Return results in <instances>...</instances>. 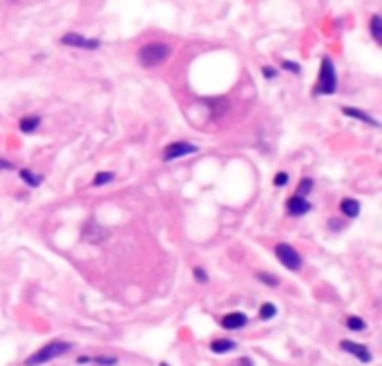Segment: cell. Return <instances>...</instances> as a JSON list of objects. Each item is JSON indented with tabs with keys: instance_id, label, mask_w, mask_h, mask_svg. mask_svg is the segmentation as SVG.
<instances>
[{
	"instance_id": "cell-1",
	"label": "cell",
	"mask_w": 382,
	"mask_h": 366,
	"mask_svg": "<svg viewBox=\"0 0 382 366\" xmlns=\"http://www.w3.org/2000/svg\"><path fill=\"white\" fill-rule=\"evenodd\" d=\"M72 346H74V344H70V342H63V340L50 342V344H45L42 348H38L36 353H32L30 358L25 360V366H42V364L52 362V360L60 358V355L70 353Z\"/></svg>"
},
{
	"instance_id": "cell-2",
	"label": "cell",
	"mask_w": 382,
	"mask_h": 366,
	"mask_svg": "<svg viewBox=\"0 0 382 366\" xmlns=\"http://www.w3.org/2000/svg\"><path fill=\"white\" fill-rule=\"evenodd\" d=\"M170 56H172V47L166 45V42H146V45L139 47V62H141V67H146V70L161 65V62H166Z\"/></svg>"
},
{
	"instance_id": "cell-3",
	"label": "cell",
	"mask_w": 382,
	"mask_h": 366,
	"mask_svg": "<svg viewBox=\"0 0 382 366\" xmlns=\"http://www.w3.org/2000/svg\"><path fill=\"white\" fill-rule=\"evenodd\" d=\"M338 90V74L336 67H333V60L328 56L322 58V65H320V76H318V85H315L313 94L315 96H331L336 94Z\"/></svg>"
},
{
	"instance_id": "cell-4",
	"label": "cell",
	"mask_w": 382,
	"mask_h": 366,
	"mask_svg": "<svg viewBox=\"0 0 382 366\" xmlns=\"http://www.w3.org/2000/svg\"><path fill=\"white\" fill-rule=\"evenodd\" d=\"M275 257L280 259V264L286 270H300L302 268V257L290 244H278L275 246Z\"/></svg>"
},
{
	"instance_id": "cell-5",
	"label": "cell",
	"mask_w": 382,
	"mask_h": 366,
	"mask_svg": "<svg viewBox=\"0 0 382 366\" xmlns=\"http://www.w3.org/2000/svg\"><path fill=\"white\" fill-rule=\"evenodd\" d=\"M60 42L68 45V47H74V50H90V52L101 47V40H96V38H85V36H80L78 32L65 34V36L60 38Z\"/></svg>"
},
{
	"instance_id": "cell-6",
	"label": "cell",
	"mask_w": 382,
	"mask_h": 366,
	"mask_svg": "<svg viewBox=\"0 0 382 366\" xmlns=\"http://www.w3.org/2000/svg\"><path fill=\"white\" fill-rule=\"evenodd\" d=\"M197 152H199V148L194 146V143L174 141V143H170V146L164 150V161H174V158L188 156V154H197Z\"/></svg>"
},
{
	"instance_id": "cell-7",
	"label": "cell",
	"mask_w": 382,
	"mask_h": 366,
	"mask_svg": "<svg viewBox=\"0 0 382 366\" xmlns=\"http://www.w3.org/2000/svg\"><path fill=\"white\" fill-rule=\"evenodd\" d=\"M340 348L344 350V353L356 355L362 364H371V362H374V355H371V350L366 348L364 344H358V342H351V340H342L340 342Z\"/></svg>"
},
{
	"instance_id": "cell-8",
	"label": "cell",
	"mask_w": 382,
	"mask_h": 366,
	"mask_svg": "<svg viewBox=\"0 0 382 366\" xmlns=\"http://www.w3.org/2000/svg\"><path fill=\"white\" fill-rule=\"evenodd\" d=\"M286 210H288V214H293V216H302V214L311 212V201H308L306 196L293 194L288 201H286Z\"/></svg>"
},
{
	"instance_id": "cell-9",
	"label": "cell",
	"mask_w": 382,
	"mask_h": 366,
	"mask_svg": "<svg viewBox=\"0 0 382 366\" xmlns=\"http://www.w3.org/2000/svg\"><path fill=\"white\" fill-rule=\"evenodd\" d=\"M248 324V315L244 312H228V315L222 317V326L226 330H240Z\"/></svg>"
},
{
	"instance_id": "cell-10",
	"label": "cell",
	"mask_w": 382,
	"mask_h": 366,
	"mask_svg": "<svg viewBox=\"0 0 382 366\" xmlns=\"http://www.w3.org/2000/svg\"><path fill=\"white\" fill-rule=\"evenodd\" d=\"M342 114H344V116H351V118H358V121H362V123H369V125H374V128H380L378 118H374L371 114L362 112V110H358V108H342Z\"/></svg>"
},
{
	"instance_id": "cell-11",
	"label": "cell",
	"mask_w": 382,
	"mask_h": 366,
	"mask_svg": "<svg viewBox=\"0 0 382 366\" xmlns=\"http://www.w3.org/2000/svg\"><path fill=\"white\" fill-rule=\"evenodd\" d=\"M235 346H237L235 340H214L212 344H210V350H212L214 355H224V353L235 350Z\"/></svg>"
},
{
	"instance_id": "cell-12",
	"label": "cell",
	"mask_w": 382,
	"mask_h": 366,
	"mask_svg": "<svg viewBox=\"0 0 382 366\" xmlns=\"http://www.w3.org/2000/svg\"><path fill=\"white\" fill-rule=\"evenodd\" d=\"M340 210L344 216H348V219H356V216L360 214V201L358 199H342Z\"/></svg>"
},
{
	"instance_id": "cell-13",
	"label": "cell",
	"mask_w": 382,
	"mask_h": 366,
	"mask_svg": "<svg viewBox=\"0 0 382 366\" xmlns=\"http://www.w3.org/2000/svg\"><path fill=\"white\" fill-rule=\"evenodd\" d=\"M40 121H42V118L38 116V114H32V116L20 118V132H25V134L36 132V130H38V125H40Z\"/></svg>"
},
{
	"instance_id": "cell-14",
	"label": "cell",
	"mask_w": 382,
	"mask_h": 366,
	"mask_svg": "<svg viewBox=\"0 0 382 366\" xmlns=\"http://www.w3.org/2000/svg\"><path fill=\"white\" fill-rule=\"evenodd\" d=\"M18 174H20V179L25 181L30 188H38V186H40V181H42V176H40V174H36V172L27 170V168H22V170L18 172Z\"/></svg>"
},
{
	"instance_id": "cell-15",
	"label": "cell",
	"mask_w": 382,
	"mask_h": 366,
	"mask_svg": "<svg viewBox=\"0 0 382 366\" xmlns=\"http://www.w3.org/2000/svg\"><path fill=\"white\" fill-rule=\"evenodd\" d=\"M346 328H348V330H356V333H360V330L366 328V322L362 320V317H358V315H348V317H346Z\"/></svg>"
},
{
	"instance_id": "cell-16",
	"label": "cell",
	"mask_w": 382,
	"mask_h": 366,
	"mask_svg": "<svg viewBox=\"0 0 382 366\" xmlns=\"http://www.w3.org/2000/svg\"><path fill=\"white\" fill-rule=\"evenodd\" d=\"M371 36L376 38V40H382V18H380V14H374L371 16Z\"/></svg>"
},
{
	"instance_id": "cell-17",
	"label": "cell",
	"mask_w": 382,
	"mask_h": 366,
	"mask_svg": "<svg viewBox=\"0 0 382 366\" xmlns=\"http://www.w3.org/2000/svg\"><path fill=\"white\" fill-rule=\"evenodd\" d=\"M278 315V306L275 304H270V302H266V304H262V308H260V317L262 320H273V317Z\"/></svg>"
},
{
	"instance_id": "cell-18",
	"label": "cell",
	"mask_w": 382,
	"mask_h": 366,
	"mask_svg": "<svg viewBox=\"0 0 382 366\" xmlns=\"http://www.w3.org/2000/svg\"><path fill=\"white\" fill-rule=\"evenodd\" d=\"M112 181H114V172H98V174L94 176L92 186L101 188V186H108V183H112Z\"/></svg>"
},
{
	"instance_id": "cell-19",
	"label": "cell",
	"mask_w": 382,
	"mask_h": 366,
	"mask_svg": "<svg viewBox=\"0 0 382 366\" xmlns=\"http://www.w3.org/2000/svg\"><path fill=\"white\" fill-rule=\"evenodd\" d=\"M260 282H264L266 286H270V288H275V286H280V279L278 277H273V274H268V272H257L255 274Z\"/></svg>"
},
{
	"instance_id": "cell-20",
	"label": "cell",
	"mask_w": 382,
	"mask_h": 366,
	"mask_svg": "<svg viewBox=\"0 0 382 366\" xmlns=\"http://www.w3.org/2000/svg\"><path fill=\"white\" fill-rule=\"evenodd\" d=\"M311 190H313V181L311 179H302L300 181V188H298V196H306Z\"/></svg>"
},
{
	"instance_id": "cell-21",
	"label": "cell",
	"mask_w": 382,
	"mask_h": 366,
	"mask_svg": "<svg viewBox=\"0 0 382 366\" xmlns=\"http://www.w3.org/2000/svg\"><path fill=\"white\" fill-rule=\"evenodd\" d=\"M92 362L98 364V366H114L118 360L116 358H103V355H98V358H92Z\"/></svg>"
},
{
	"instance_id": "cell-22",
	"label": "cell",
	"mask_w": 382,
	"mask_h": 366,
	"mask_svg": "<svg viewBox=\"0 0 382 366\" xmlns=\"http://www.w3.org/2000/svg\"><path fill=\"white\" fill-rule=\"evenodd\" d=\"M273 183L278 188H284L286 183H288V174H286V172H278V174H275V179H273Z\"/></svg>"
},
{
	"instance_id": "cell-23",
	"label": "cell",
	"mask_w": 382,
	"mask_h": 366,
	"mask_svg": "<svg viewBox=\"0 0 382 366\" xmlns=\"http://www.w3.org/2000/svg\"><path fill=\"white\" fill-rule=\"evenodd\" d=\"M282 67H284V70H288V72H295V74H300V72H302V67H300L298 62H293V60H284V62H282Z\"/></svg>"
},
{
	"instance_id": "cell-24",
	"label": "cell",
	"mask_w": 382,
	"mask_h": 366,
	"mask_svg": "<svg viewBox=\"0 0 382 366\" xmlns=\"http://www.w3.org/2000/svg\"><path fill=\"white\" fill-rule=\"evenodd\" d=\"M194 279H197L199 284H206L208 282V272L204 270V268H194Z\"/></svg>"
},
{
	"instance_id": "cell-25",
	"label": "cell",
	"mask_w": 382,
	"mask_h": 366,
	"mask_svg": "<svg viewBox=\"0 0 382 366\" xmlns=\"http://www.w3.org/2000/svg\"><path fill=\"white\" fill-rule=\"evenodd\" d=\"M262 74H264V78H275V76H278V70H275V67H262Z\"/></svg>"
},
{
	"instance_id": "cell-26",
	"label": "cell",
	"mask_w": 382,
	"mask_h": 366,
	"mask_svg": "<svg viewBox=\"0 0 382 366\" xmlns=\"http://www.w3.org/2000/svg\"><path fill=\"white\" fill-rule=\"evenodd\" d=\"M12 163H9V161H4V158H0V170H12Z\"/></svg>"
},
{
	"instance_id": "cell-27",
	"label": "cell",
	"mask_w": 382,
	"mask_h": 366,
	"mask_svg": "<svg viewBox=\"0 0 382 366\" xmlns=\"http://www.w3.org/2000/svg\"><path fill=\"white\" fill-rule=\"evenodd\" d=\"M159 366H170V364H166V362H161V364H159Z\"/></svg>"
}]
</instances>
